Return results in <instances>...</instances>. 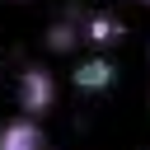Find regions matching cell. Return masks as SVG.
Instances as JSON below:
<instances>
[{
	"label": "cell",
	"instance_id": "6da1fadb",
	"mask_svg": "<svg viewBox=\"0 0 150 150\" xmlns=\"http://www.w3.org/2000/svg\"><path fill=\"white\" fill-rule=\"evenodd\" d=\"M52 103H56V80H52V70L23 66V70H19V108H23V117H42Z\"/></svg>",
	"mask_w": 150,
	"mask_h": 150
},
{
	"label": "cell",
	"instance_id": "7a4b0ae2",
	"mask_svg": "<svg viewBox=\"0 0 150 150\" xmlns=\"http://www.w3.org/2000/svg\"><path fill=\"white\" fill-rule=\"evenodd\" d=\"M70 80H75L80 94H103V89L117 80V66H112L108 56H84V61H75Z\"/></svg>",
	"mask_w": 150,
	"mask_h": 150
},
{
	"label": "cell",
	"instance_id": "3957f363",
	"mask_svg": "<svg viewBox=\"0 0 150 150\" xmlns=\"http://www.w3.org/2000/svg\"><path fill=\"white\" fill-rule=\"evenodd\" d=\"M0 150H47V136L33 117H14L0 127Z\"/></svg>",
	"mask_w": 150,
	"mask_h": 150
},
{
	"label": "cell",
	"instance_id": "277c9868",
	"mask_svg": "<svg viewBox=\"0 0 150 150\" xmlns=\"http://www.w3.org/2000/svg\"><path fill=\"white\" fill-rule=\"evenodd\" d=\"M84 38H89V47L103 52V47H112V42L122 38V23H117L112 14H94V19L84 23Z\"/></svg>",
	"mask_w": 150,
	"mask_h": 150
},
{
	"label": "cell",
	"instance_id": "5b68a950",
	"mask_svg": "<svg viewBox=\"0 0 150 150\" xmlns=\"http://www.w3.org/2000/svg\"><path fill=\"white\" fill-rule=\"evenodd\" d=\"M75 42H80V28H75L70 19H61V23H52V33H47V47H52V52H70Z\"/></svg>",
	"mask_w": 150,
	"mask_h": 150
}]
</instances>
